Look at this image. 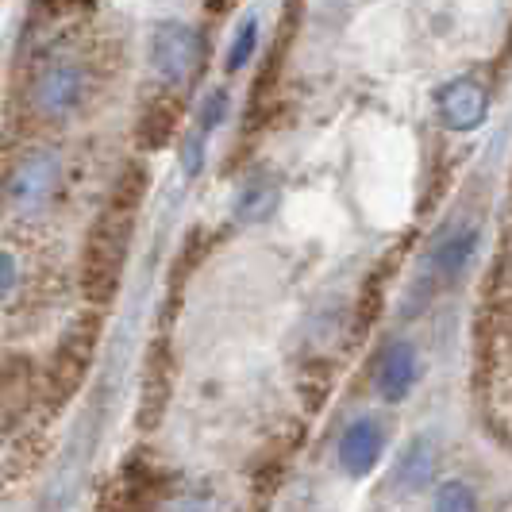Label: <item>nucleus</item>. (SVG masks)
Masks as SVG:
<instances>
[{"label":"nucleus","mask_w":512,"mask_h":512,"mask_svg":"<svg viewBox=\"0 0 512 512\" xmlns=\"http://www.w3.org/2000/svg\"><path fill=\"white\" fill-rule=\"evenodd\" d=\"M158 512H220V501H216V493L208 486H189V489H178V493H170Z\"/></svg>","instance_id":"12"},{"label":"nucleus","mask_w":512,"mask_h":512,"mask_svg":"<svg viewBox=\"0 0 512 512\" xmlns=\"http://www.w3.org/2000/svg\"><path fill=\"white\" fill-rule=\"evenodd\" d=\"M385 451V424L378 416H359L347 424V432L339 439V466L351 478H366Z\"/></svg>","instance_id":"6"},{"label":"nucleus","mask_w":512,"mask_h":512,"mask_svg":"<svg viewBox=\"0 0 512 512\" xmlns=\"http://www.w3.org/2000/svg\"><path fill=\"white\" fill-rule=\"evenodd\" d=\"M436 108H439L443 128L474 131V128H482V120H486V112H489V89L482 81H474V77H455V81H447V85L439 89Z\"/></svg>","instance_id":"5"},{"label":"nucleus","mask_w":512,"mask_h":512,"mask_svg":"<svg viewBox=\"0 0 512 512\" xmlns=\"http://www.w3.org/2000/svg\"><path fill=\"white\" fill-rule=\"evenodd\" d=\"M58 178H62V166L58 158L47 151H31L24 154L12 174H8V205L16 216H39L43 208L51 205L54 189H58Z\"/></svg>","instance_id":"4"},{"label":"nucleus","mask_w":512,"mask_h":512,"mask_svg":"<svg viewBox=\"0 0 512 512\" xmlns=\"http://www.w3.org/2000/svg\"><path fill=\"white\" fill-rule=\"evenodd\" d=\"M93 347H97V324H77L74 332L62 339L58 355H54V370H51V389L70 397L85 370H89V359H93Z\"/></svg>","instance_id":"7"},{"label":"nucleus","mask_w":512,"mask_h":512,"mask_svg":"<svg viewBox=\"0 0 512 512\" xmlns=\"http://www.w3.org/2000/svg\"><path fill=\"white\" fill-rule=\"evenodd\" d=\"M255 39H258V24H255V20H247V24L239 27L235 43H231L228 70H243V62H247V58H251V51H255Z\"/></svg>","instance_id":"14"},{"label":"nucleus","mask_w":512,"mask_h":512,"mask_svg":"<svg viewBox=\"0 0 512 512\" xmlns=\"http://www.w3.org/2000/svg\"><path fill=\"white\" fill-rule=\"evenodd\" d=\"M278 205V185L270 178H258L251 181L243 193H239V220H247V224H255V220H266L270 212Z\"/></svg>","instance_id":"11"},{"label":"nucleus","mask_w":512,"mask_h":512,"mask_svg":"<svg viewBox=\"0 0 512 512\" xmlns=\"http://www.w3.org/2000/svg\"><path fill=\"white\" fill-rule=\"evenodd\" d=\"M12 289H16V258L4 255V297H12Z\"/></svg>","instance_id":"16"},{"label":"nucleus","mask_w":512,"mask_h":512,"mask_svg":"<svg viewBox=\"0 0 512 512\" xmlns=\"http://www.w3.org/2000/svg\"><path fill=\"white\" fill-rule=\"evenodd\" d=\"M224 112H228V97H224V93H212V97L205 101V128L220 124V120H224Z\"/></svg>","instance_id":"15"},{"label":"nucleus","mask_w":512,"mask_h":512,"mask_svg":"<svg viewBox=\"0 0 512 512\" xmlns=\"http://www.w3.org/2000/svg\"><path fill=\"white\" fill-rule=\"evenodd\" d=\"M143 170L124 174V181L116 185V197L108 201L101 212V220L89 228L85 239V255H81V289L93 305H104L116 297L124 266H128L131 251V228H135V208L143 197Z\"/></svg>","instance_id":"1"},{"label":"nucleus","mask_w":512,"mask_h":512,"mask_svg":"<svg viewBox=\"0 0 512 512\" xmlns=\"http://www.w3.org/2000/svg\"><path fill=\"white\" fill-rule=\"evenodd\" d=\"M420 378V359L409 343H389L378 359V370H374V382H378V393L385 401H405L412 393V385Z\"/></svg>","instance_id":"8"},{"label":"nucleus","mask_w":512,"mask_h":512,"mask_svg":"<svg viewBox=\"0 0 512 512\" xmlns=\"http://www.w3.org/2000/svg\"><path fill=\"white\" fill-rule=\"evenodd\" d=\"M205 62V39L201 31L178 20H162L151 31V70L166 85H185L193 81Z\"/></svg>","instance_id":"3"},{"label":"nucleus","mask_w":512,"mask_h":512,"mask_svg":"<svg viewBox=\"0 0 512 512\" xmlns=\"http://www.w3.org/2000/svg\"><path fill=\"white\" fill-rule=\"evenodd\" d=\"M474 251H478V228L474 224H466V228H451L439 235L436 251H432V266H436L439 278H459L462 270L474 262Z\"/></svg>","instance_id":"9"},{"label":"nucleus","mask_w":512,"mask_h":512,"mask_svg":"<svg viewBox=\"0 0 512 512\" xmlns=\"http://www.w3.org/2000/svg\"><path fill=\"white\" fill-rule=\"evenodd\" d=\"M436 462L439 455L432 436H416L409 443V451L401 455V462H397V482L405 489H424L436 474Z\"/></svg>","instance_id":"10"},{"label":"nucleus","mask_w":512,"mask_h":512,"mask_svg":"<svg viewBox=\"0 0 512 512\" xmlns=\"http://www.w3.org/2000/svg\"><path fill=\"white\" fill-rule=\"evenodd\" d=\"M436 512H478V497L466 482H443L436 493Z\"/></svg>","instance_id":"13"},{"label":"nucleus","mask_w":512,"mask_h":512,"mask_svg":"<svg viewBox=\"0 0 512 512\" xmlns=\"http://www.w3.org/2000/svg\"><path fill=\"white\" fill-rule=\"evenodd\" d=\"M85 97H89V70L74 54H47L35 62V70L27 77V108L47 124L74 120Z\"/></svg>","instance_id":"2"}]
</instances>
